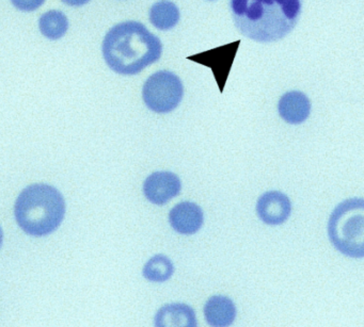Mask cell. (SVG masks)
Wrapping results in <instances>:
<instances>
[{
  "mask_svg": "<svg viewBox=\"0 0 364 327\" xmlns=\"http://www.w3.org/2000/svg\"><path fill=\"white\" fill-rule=\"evenodd\" d=\"M238 31L259 43L287 37L299 20L301 0H231Z\"/></svg>",
  "mask_w": 364,
  "mask_h": 327,
  "instance_id": "cell-1",
  "label": "cell"
},
{
  "mask_svg": "<svg viewBox=\"0 0 364 327\" xmlns=\"http://www.w3.org/2000/svg\"><path fill=\"white\" fill-rule=\"evenodd\" d=\"M163 44L144 25L124 22L112 27L103 42L108 67L120 75H136L161 59Z\"/></svg>",
  "mask_w": 364,
  "mask_h": 327,
  "instance_id": "cell-2",
  "label": "cell"
},
{
  "mask_svg": "<svg viewBox=\"0 0 364 327\" xmlns=\"http://www.w3.org/2000/svg\"><path fill=\"white\" fill-rule=\"evenodd\" d=\"M65 214L63 195L48 184H33L24 189L16 199V221L31 235H50L60 226Z\"/></svg>",
  "mask_w": 364,
  "mask_h": 327,
  "instance_id": "cell-3",
  "label": "cell"
},
{
  "mask_svg": "<svg viewBox=\"0 0 364 327\" xmlns=\"http://www.w3.org/2000/svg\"><path fill=\"white\" fill-rule=\"evenodd\" d=\"M328 235L334 248L345 256L363 258V199H346L336 206L328 222Z\"/></svg>",
  "mask_w": 364,
  "mask_h": 327,
  "instance_id": "cell-4",
  "label": "cell"
},
{
  "mask_svg": "<svg viewBox=\"0 0 364 327\" xmlns=\"http://www.w3.org/2000/svg\"><path fill=\"white\" fill-rule=\"evenodd\" d=\"M184 96V87L176 74L161 71L153 74L146 80L142 97L146 107L156 113L173 111Z\"/></svg>",
  "mask_w": 364,
  "mask_h": 327,
  "instance_id": "cell-5",
  "label": "cell"
},
{
  "mask_svg": "<svg viewBox=\"0 0 364 327\" xmlns=\"http://www.w3.org/2000/svg\"><path fill=\"white\" fill-rule=\"evenodd\" d=\"M182 184L178 175L168 171L151 174L144 184V193L148 201L154 205L163 206L178 196Z\"/></svg>",
  "mask_w": 364,
  "mask_h": 327,
  "instance_id": "cell-6",
  "label": "cell"
},
{
  "mask_svg": "<svg viewBox=\"0 0 364 327\" xmlns=\"http://www.w3.org/2000/svg\"><path fill=\"white\" fill-rule=\"evenodd\" d=\"M291 204L289 196L279 192L270 191L259 196L257 203V214L265 224L281 225L289 218Z\"/></svg>",
  "mask_w": 364,
  "mask_h": 327,
  "instance_id": "cell-7",
  "label": "cell"
},
{
  "mask_svg": "<svg viewBox=\"0 0 364 327\" xmlns=\"http://www.w3.org/2000/svg\"><path fill=\"white\" fill-rule=\"evenodd\" d=\"M172 228L182 235H193L201 229L204 214L201 207L191 201H183L172 208L169 214Z\"/></svg>",
  "mask_w": 364,
  "mask_h": 327,
  "instance_id": "cell-8",
  "label": "cell"
},
{
  "mask_svg": "<svg viewBox=\"0 0 364 327\" xmlns=\"http://www.w3.org/2000/svg\"><path fill=\"white\" fill-rule=\"evenodd\" d=\"M310 99L299 91L285 93L278 104V111L281 118L291 125L301 124L311 113Z\"/></svg>",
  "mask_w": 364,
  "mask_h": 327,
  "instance_id": "cell-9",
  "label": "cell"
},
{
  "mask_svg": "<svg viewBox=\"0 0 364 327\" xmlns=\"http://www.w3.org/2000/svg\"><path fill=\"white\" fill-rule=\"evenodd\" d=\"M157 327H196V312L191 306L185 304H170L164 306L155 316Z\"/></svg>",
  "mask_w": 364,
  "mask_h": 327,
  "instance_id": "cell-10",
  "label": "cell"
},
{
  "mask_svg": "<svg viewBox=\"0 0 364 327\" xmlns=\"http://www.w3.org/2000/svg\"><path fill=\"white\" fill-rule=\"evenodd\" d=\"M204 316L210 326H230L236 318L235 304L227 296H212L204 306Z\"/></svg>",
  "mask_w": 364,
  "mask_h": 327,
  "instance_id": "cell-11",
  "label": "cell"
},
{
  "mask_svg": "<svg viewBox=\"0 0 364 327\" xmlns=\"http://www.w3.org/2000/svg\"><path fill=\"white\" fill-rule=\"evenodd\" d=\"M150 22L159 31H170L178 25L180 11L176 4L169 0L157 1L150 9Z\"/></svg>",
  "mask_w": 364,
  "mask_h": 327,
  "instance_id": "cell-12",
  "label": "cell"
},
{
  "mask_svg": "<svg viewBox=\"0 0 364 327\" xmlns=\"http://www.w3.org/2000/svg\"><path fill=\"white\" fill-rule=\"evenodd\" d=\"M40 31L50 40H59L69 29V20L63 12L52 10L46 12L39 21Z\"/></svg>",
  "mask_w": 364,
  "mask_h": 327,
  "instance_id": "cell-13",
  "label": "cell"
},
{
  "mask_svg": "<svg viewBox=\"0 0 364 327\" xmlns=\"http://www.w3.org/2000/svg\"><path fill=\"white\" fill-rule=\"evenodd\" d=\"M174 273L173 262L165 255L152 257L144 265V277L149 282H165L172 277Z\"/></svg>",
  "mask_w": 364,
  "mask_h": 327,
  "instance_id": "cell-14",
  "label": "cell"
},
{
  "mask_svg": "<svg viewBox=\"0 0 364 327\" xmlns=\"http://www.w3.org/2000/svg\"><path fill=\"white\" fill-rule=\"evenodd\" d=\"M11 3L21 11L31 12L39 9L46 0H11Z\"/></svg>",
  "mask_w": 364,
  "mask_h": 327,
  "instance_id": "cell-15",
  "label": "cell"
},
{
  "mask_svg": "<svg viewBox=\"0 0 364 327\" xmlns=\"http://www.w3.org/2000/svg\"><path fill=\"white\" fill-rule=\"evenodd\" d=\"M90 0H63V3L65 5L72 6V7H80V6L86 5Z\"/></svg>",
  "mask_w": 364,
  "mask_h": 327,
  "instance_id": "cell-16",
  "label": "cell"
},
{
  "mask_svg": "<svg viewBox=\"0 0 364 327\" xmlns=\"http://www.w3.org/2000/svg\"><path fill=\"white\" fill-rule=\"evenodd\" d=\"M3 229H1V227H0V248H1V244H3Z\"/></svg>",
  "mask_w": 364,
  "mask_h": 327,
  "instance_id": "cell-17",
  "label": "cell"
}]
</instances>
